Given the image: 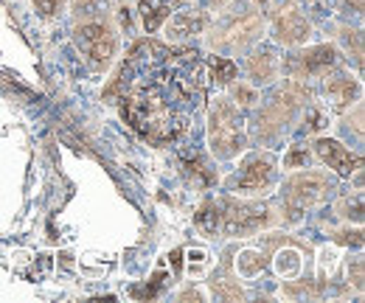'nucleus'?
<instances>
[{
  "label": "nucleus",
  "instance_id": "nucleus-11",
  "mask_svg": "<svg viewBox=\"0 0 365 303\" xmlns=\"http://www.w3.org/2000/svg\"><path fill=\"white\" fill-rule=\"evenodd\" d=\"M320 93H323L329 110L346 113V110H351V104H357L363 98V82L349 71L331 68L329 73L320 76Z\"/></svg>",
  "mask_w": 365,
  "mask_h": 303
},
{
  "label": "nucleus",
  "instance_id": "nucleus-10",
  "mask_svg": "<svg viewBox=\"0 0 365 303\" xmlns=\"http://www.w3.org/2000/svg\"><path fill=\"white\" fill-rule=\"evenodd\" d=\"M331 68H340V51L334 45H309V48H298L292 51L287 59H281V71L292 79H315L329 73Z\"/></svg>",
  "mask_w": 365,
  "mask_h": 303
},
{
  "label": "nucleus",
  "instance_id": "nucleus-26",
  "mask_svg": "<svg viewBox=\"0 0 365 303\" xmlns=\"http://www.w3.org/2000/svg\"><path fill=\"white\" fill-rule=\"evenodd\" d=\"M262 259H264L262 253H242V256H239V272L247 275V278L256 275V272H262V269H264V261Z\"/></svg>",
  "mask_w": 365,
  "mask_h": 303
},
{
  "label": "nucleus",
  "instance_id": "nucleus-8",
  "mask_svg": "<svg viewBox=\"0 0 365 303\" xmlns=\"http://www.w3.org/2000/svg\"><path fill=\"white\" fill-rule=\"evenodd\" d=\"M278 183V158L275 152H250L242 158L225 188L233 197H267Z\"/></svg>",
  "mask_w": 365,
  "mask_h": 303
},
{
  "label": "nucleus",
  "instance_id": "nucleus-3",
  "mask_svg": "<svg viewBox=\"0 0 365 303\" xmlns=\"http://www.w3.org/2000/svg\"><path fill=\"white\" fill-rule=\"evenodd\" d=\"M315 90L304 79H292L287 76L284 85L275 90L273 96L256 110L253 124H250V138L256 143H275L284 138V132L289 130V124H295L298 113L312 101Z\"/></svg>",
  "mask_w": 365,
  "mask_h": 303
},
{
  "label": "nucleus",
  "instance_id": "nucleus-15",
  "mask_svg": "<svg viewBox=\"0 0 365 303\" xmlns=\"http://www.w3.org/2000/svg\"><path fill=\"white\" fill-rule=\"evenodd\" d=\"M172 11H175V6L169 0H138V17H140V26L146 34L160 31Z\"/></svg>",
  "mask_w": 365,
  "mask_h": 303
},
{
  "label": "nucleus",
  "instance_id": "nucleus-18",
  "mask_svg": "<svg viewBox=\"0 0 365 303\" xmlns=\"http://www.w3.org/2000/svg\"><path fill=\"white\" fill-rule=\"evenodd\" d=\"M194 225L202 230V233H220V200H205L200 205V211L194 214Z\"/></svg>",
  "mask_w": 365,
  "mask_h": 303
},
{
  "label": "nucleus",
  "instance_id": "nucleus-12",
  "mask_svg": "<svg viewBox=\"0 0 365 303\" xmlns=\"http://www.w3.org/2000/svg\"><path fill=\"white\" fill-rule=\"evenodd\" d=\"M214 17H211V9L205 6H180V11H172L169 20L163 23L166 29V40L169 43H185V40H194V37H202L208 29H211Z\"/></svg>",
  "mask_w": 365,
  "mask_h": 303
},
{
  "label": "nucleus",
  "instance_id": "nucleus-27",
  "mask_svg": "<svg viewBox=\"0 0 365 303\" xmlns=\"http://www.w3.org/2000/svg\"><path fill=\"white\" fill-rule=\"evenodd\" d=\"M31 3H34V9H37V14H40V17L51 20V17H56V14L65 9V3H68V0H31Z\"/></svg>",
  "mask_w": 365,
  "mask_h": 303
},
{
  "label": "nucleus",
  "instance_id": "nucleus-13",
  "mask_svg": "<svg viewBox=\"0 0 365 303\" xmlns=\"http://www.w3.org/2000/svg\"><path fill=\"white\" fill-rule=\"evenodd\" d=\"M312 149H315L320 163L329 166L337 177H351V174H360V169H363V158L354 155L351 149H346L334 138H315Z\"/></svg>",
  "mask_w": 365,
  "mask_h": 303
},
{
  "label": "nucleus",
  "instance_id": "nucleus-28",
  "mask_svg": "<svg viewBox=\"0 0 365 303\" xmlns=\"http://www.w3.org/2000/svg\"><path fill=\"white\" fill-rule=\"evenodd\" d=\"M340 14H346V17H363V0H329Z\"/></svg>",
  "mask_w": 365,
  "mask_h": 303
},
{
  "label": "nucleus",
  "instance_id": "nucleus-6",
  "mask_svg": "<svg viewBox=\"0 0 365 303\" xmlns=\"http://www.w3.org/2000/svg\"><path fill=\"white\" fill-rule=\"evenodd\" d=\"M278 222H284V208H275L270 202H250V200H220V233L245 239L262 230H270Z\"/></svg>",
  "mask_w": 365,
  "mask_h": 303
},
{
  "label": "nucleus",
  "instance_id": "nucleus-33",
  "mask_svg": "<svg viewBox=\"0 0 365 303\" xmlns=\"http://www.w3.org/2000/svg\"><path fill=\"white\" fill-rule=\"evenodd\" d=\"M298 3H301V0H298Z\"/></svg>",
  "mask_w": 365,
  "mask_h": 303
},
{
  "label": "nucleus",
  "instance_id": "nucleus-16",
  "mask_svg": "<svg viewBox=\"0 0 365 303\" xmlns=\"http://www.w3.org/2000/svg\"><path fill=\"white\" fill-rule=\"evenodd\" d=\"M182 166H185V172L188 177L194 180V185H202V188H208V185H214L217 180H220V174L211 169V163L200 155V152H194L191 158H185L182 160Z\"/></svg>",
  "mask_w": 365,
  "mask_h": 303
},
{
  "label": "nucleus",
  "instance_id": "nucleus-9",
  "mask_svg": "<svg viewBox=\"0 0 365 303\" xmlns=\"http://www.w3.org/2000/svg\"><path fill=\"white\" fill-rule=\"evenodd\" d=\"M267 29L273 34V43L287 48H298L312 37V23L307 20L298 0H275Z\"/></svg>",
  "mask_w": 365,
  "mask_h": 303
},
{
  "label": "nucleus",
  "instance_id": "nucleus-7",
  "mask_svg": "<svg viewBox=\"0 0 365 303\" xmlns=\"http://www.w3.org/2000/svg\"><path fill=\"white\" fill-rule=\"evenodd\" d=\"M337 191V183L329 172H315V169H304V172H295L287 177L284 188H281V208L289 211L292 219H298L304 211L323 205L331 194Z\"/></svg>",
  "mask_w": 365,
  "mask_h": 303
},
{
  "label": "nucleus",
  "instance_id": "nucleus-20",
  "mask_svg": "<svg viewBox=\"0 0 365 303\" xmlns=\"http://www.w3.org/2000/svg\"><path fill=\"white\" fill-rule=\"evenodd\" d=\"M312 160H315V152H312L307 143H295V146H289V149H287V155H284V169H287V172L309 169V166H312Z\"/></svg>",
  "mask_w": 365,
  "mask_h": 303
},
{
  "label": "nucleus",
  "instance_id": "nucleus-4",
  "mask_svg": "<svg viewBox=\"0 0 365 303\" xmlns=\"http://www.w3.org/2000/svg\"><path fill=\"white\" fill-rule=\"evenodd\" d=\"M73 43H76V51L82 53V59L88 62V68L101 73L113 65L118 53V26L110 17V11L82 17L73 23Z\"/></svg>",
  "mask_w": 365,
  "mask_h": 303
},
{
  "label": "nucleus",
  "instance_id": "nucleus-31",
  "mask_svg": "<svg viewBox=\"0 0 365 303\" xmlns=\"http://www.w3.org/2000/svg\"><path fill=\"white\" fill-rule=\"evenodd\" d=\"M230 3H236V0H202V6H205V9H217V11L228 9Z\"/></svg>",
  "mask_w": 365,
  "mask_h": 303
},
{
  "label": "nucleus",
  "instance_id": "nucleus-22",
  "mask_svg": "<svg viewBox=\"0 0 365 303\" xmlns=\"http://www.w3.org/2000/svg\"><path fill=\"white\" fill-rule=\"evenodd\" d=\"M68 9L73 14V20H82V17L110 11V0H68Z\"/></svg>",
  "mask_w": 365,
  "mask_h": 303
},
{
  "label": "nucleus",
  "instance_id": "nucleus-2",
  "mask_svg": "<svg viewBox=\"0 0 365 303\" xmlns=\"http://www.w3.org/2000/svg\"><path fill=\"white\" fill-rule=\"evenodd\" d=\"M121 101H124V107H121L124 121L133 130L143 132L155 143H169V140H175L185 130V121L175 115L166 93L158 85L135 87Z\"/></svg>",
  "mask_w": 365,
  "mask_h": 303
},
{
  "label": "nucleus",
  "instance_id": "nucleus-19",
  "mask_svg": "<svg viewBox=\"0 0 365 303\" xmlns=\"http://www.w3.org/2000/svg\"><path fill=\"white\" fill-rule=\"evenodd\" d=\"M337 40H340V45H343V51H346L349 59L354 56V62L363 65V34H360V29L340 26V29H337Z\"/></svg>",
  "mask_w": 365,
  "mask_h": 303
},
{
  "label": "nucleus",
  "instance_id": "nucleus-17",
  "mask_svg": "<svg viewBox=\"0 0 365 303\" xmlns=\"http://www.w3.org/2000/svg\"><path fill=\"white\" fill-rule=\"evenodd\" d=\"M208 73H211V79L217 82V85L228 87L236 76H239V68H236V62L225 56V53H217V56H211L208 59Z\"/></svg>",
  "mask_w": 365,
  "mask_h": 303
},
{
  "label": "nucleus",
  "instance_id": "nucleus-24",
  "mask_svg": "<svg viewBox=\"0 0 365 303\" xmlns=\"http://www.w3.org/2000/svg\"><path fill=\"white\" fill-rule=\"evenodd\" d=\"M211 295L220 298V301H242L245 298L242 287L233 284V281H225V278H214L211 281Z\"/></svg>",
  "mask_w": 365,
  "mask_h": 303
},
{
  "label": "nucleus",
  "instance_id": "nucleus-1",
  "mask_svg": "<svg viewBox=\"0 0 365 303\" xmlns=\"http://www.w3.org/2000/svg\"><path fill=\"white\" fill-rule=\"evenodd\" d=\"M220 17L211 23V29L205 31V43L211 51L225 53V56H236L250 51L253 45L259 43L267 31V14L259 3L253 0H239L230 3L228 9L217 11Z\"/></svg>",
  "mask_w": 365,
  "mask_h": 303
},
{
  "label": "nucleus",
  "instance_id": "nucleus-21",
  "mask_svg": "<svg viewBox=\"0 0 365 303\" xmlns=\"http://www.w3.org/2000/svg\"><path fill=\"white\" fill-rule=\"evenodd\" d=\"M304 115H301V132H307V135H312V132H320L329 127V113L326 110H320L318 104H307L304 110H301Z\"/></svg>",
  "mask_w": 365,
  "mask_h": 303
},
{
  "label": "nucleus",
  "instance_id": "nucleus-5",
  "mask_svg": "<svg viewBox=\"0 0 365 303\" xmlns=\"http://www.w3.org/2000/svg\"><path fill=\"white\" fill-rule=\"evenodd\" d=\"M208 146L217 160H230L247 146L242 107H236L228 96H217L208 110Z\"/></svg>",
  "mask_w": 365,
  "mask_h": 303
},
{
  "label": "nucleus",
  "instance_id": "nucleus-32",
  "mask_svg": "<svg viewBox=\"0 0 365 303\" xmlns=\"http://www.w3.org/2000/svg\"><path fill=\"white\" fill-rule=\"evenodd\" d=\"M185 298H202V292H197V289H185V292H180V301H185Z\"/></svg>",
  "mask_w": 365,
  "mask_h": 303
},
{
  "label": "nucleus",
  "instance_id": "nucleus-30",
  "mask_svg": "<svg viewBox=\"0 0 365 303\" xmlns=\"http://www.w3.org/2000/svg\"><path fill=\"white\" fill-rule=\"evenodd\" d=\"M334 236H337V242H343V245H354V247L363 245V230H360V227H354V230H340V233H334Z\"/></svg>",
  "mask_w": 365,
  "mask_h": 303
},
{
  "label": "nucleus",
  "instance_id": "nucleus-23",
  "mask_svg": "<svg viewBox=\"0 0 365 303\" xmlns=\"http://www.w3.org/2000/svg\"><path fill=\"white\" fill-rule=\"evenodd\" d=\"M228 87H230V101H233L236 107H245V110H247V107H256L259 98H262L256 87L245 85V82H236V79H233Z\"/></svg>",
  "mask_w": 365,
  "mask_h": 303
},
{
  "label": "nucleus",
  "instance_id": "nucleus-14",
  "mask_svg": "<svg viewBox=\"0 0 365 303\" xmlns=\"http://www.w3.org/2000/svg\"><path fill=\"white\" fill-rule=\"evenodd\" d=\"M278 73H281V56H278L275 45H253V51L247 53V62H245V76L250 79V85H273Z\"/></svg>",
  "mask_w": 365,
  "mask_h": 303
},
{
  "label": "nucleus",
  "instance_id": "nucleus-29",
  "mask_svg": "<svg viewBox=\"0 0 365 303\" xmlns=\"http://www.w3.org/2000/svg\"><path fill=\"white\" fill-rule=\"evenodd\" d=\"M349 281L354 284L357 292H363V259H360V256L349 261Z\"/></svg>",
  "mask_w": 365,
  "mask_h": 303
},
{
  "label": "nucleus",
  "instance_id": "nucleus-25",
  "mask_svg": "<svg viewBox=\"0 0 365 303\" xmlns=\"http://www.w3.org/2000/svg\"><path fill=\"white\" fill-rule=\"evenodd\" d=\"M337 211H340V217L349 219V222H351V219L360 222V219H363V194L357 191V194H354V202H351V197L340 200V202H337Z\"/></svg>",
  "mask_w": 365,
  "mask_h": 303
}]
</instances>
